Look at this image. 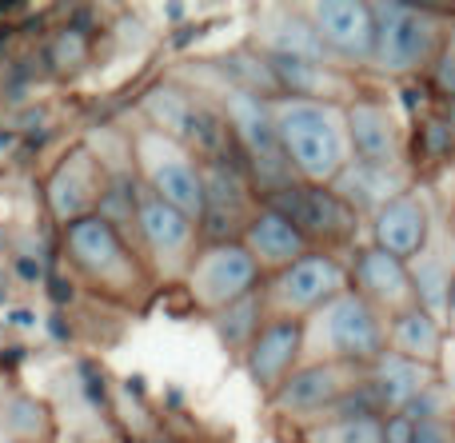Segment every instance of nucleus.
I'll use <instances>...</instances> for the list:
<instances>
[{
	"instance_id": "obj_1",
	"label": "nucleus",
	"mask_w": 455,
	"mask_h": 443,
	"mask_svg": "<svg viewBox=\"0 0 455 443\" xmlns=\"http://www.w3.org/2000/svg\"><path fill=\"white\" fill-rule=\"evenodd\" d=\"M267 104H272L275 136L296 180L328 188L352 160L344 108L328 100H304V96H275Z\"/></svg>"
},
{
	"instance_id": "obj_2",
	"label": "nucleus",
	"mask_w": 455,
	"mask_h": 443,
	"mask_svg": "<svg viewBox=\"0 0 455 443\" xmlns=\"http://www.w3.org/2000/svg\"><path fill=\"white\" fill-rule=\"evenodd\" d=\"M384 352V320L352 288L304 320V364H376Z\"/></svg>"
},
{
	"instance_id": "obj_3",
	"label": "nucleus",
	"mask_w": 455,
	"mask_h": 443,
	"mask_svg": "<svg viewBox=\"0 0 455 443\" xmlns=\"http://www.w3.org/2000/svg\"><path fill=\"white\" fill-rule=\"evenodd\" d=\"M220 116L228 120V132L235 136V144L243 148V160H248V168H251L256 192H264V200L291 188V184H299L288 156H283V148H280L272 104H267L264 96L243 92V88H235V84H220Z\"/></svg>"
},
{
	"instance_id": "obj_4",
	"label": "nucleus",
	"mask_w": 455,
	"mask_h": 443,
	"mask_svg": "<svg viewBox=\"0 0 455 443\" xmlns=\"http://www.w3.org/2000/svg\"><path fill=\"white\" fill-rule=\"evenodd\" d=\"M132 156L152 196L172 204L192 224L204 220V164H196V156L180 140L156 132V128H144L136 132Z\"/></svg>"
},
{
	"instance_id": "obj_5",
	"label": "nucleus",
	"mask_w": 455,
	"mask_h": 443,
	"mask_svg": "<svg viewBox=\"0 0 455 443\" xmlns=\"http://www.w3.org/2000/svg\"><path fill=\"white\" fill-rule=\"evenodd\" d=\"M376 52L371 64L387 76H408L440 52V20L416 4H371Z\"/></svg>"
},
{
	"instance_id": "obj_6",
	"label": "nucleus",
	"mask_w": 455,
	"mask_h": 443,
	"mask_svg": "<svg viewBox=\"0 0 455 443\" xmlns=\"http://www.w3.org/2000/svg\"><path fill=\"white\" fill-rule=\"evenodd\" d=\"M188 296L200 304L204 312H224L235 300L259 292V264L248 256V248L235 240H216L204 252L192 256L188 268Z\"/></svg>"
},
{
	"instance_id": "obj_7",
	"label": "nucleus",
	"mask_w": 455,
	"mask_h": 443,
	"mask_svg": "<svg viewBox=\"0 0 455 443\" xmlns=\"http://www.w3.org/2000/svg\"><path fill=\"white\" fill-rule=\"evenodd\" d=\"M344 292H347L344 264L328 252H307L291 268L275 272L264 304L275 312V320H307L312 312H320L323 304H331Z\"/></svg>"
},
{
	"instance_id": "obj_8",
	"label": "nucleus",
	"mask_w": 455,
	"mask_h": 443,
	"mask_svg": "<svg viewBox=\"0 0 455 443\" xmlns=\"http://www.w3.org/2000/svg\"><path fill=\"white\" fill-rule=\"evenodd\" d=\"M264 208H275L280 216H288L304 240H323V244H344L355 236V224L360 216L344 204L331 188H315V184H291V188L275 192L264 200Z\"/></svg>"
},
{
	"instance_id": "obj_9",
	"label": "nucleus",
	"mask_w": 455,
	"mask_h": 443,
	"mask_svg": "<svg viewBox=\"0 0 455 443\" xmlns=\"http://www.w3.org/2000/svg\"><path fill=\"white\" fill-rule=\"evenodd\" d=\"M64 244L68 256L84 276H92L96 284H112V288H128L136 284V264L128 256L120 232L112 228L104 216H84V220L64 228Z\"/></svg>"
},
{
	"instance_id": "obj_10",
	"label": "nucleus",
	"mask_w": 455,
	"mask_h": 443,
	"mask_svg": "<svg viewBox=\"0 0 455 443\" xmlns=\"http://www.w3.org/2000/svg\"><path fill=\"white\" fill-rule=\"evenodd\" d=\"M304 12L312 20L315 36L331 52V60H352V64L371 60V52H376V16H371V4H360V0H320V4H307Z\"/></svg>"
},
{
	"instance_id": "obj_11",
	"label": "nucleus",
	"mask_w": 455,
	"mask_h": 443,
	"mask_svg": "<svg viewBox=\"0 0 455 443\" xmlns=\"http://www.w3.org/2000/svg\"><path fill=\"white\" fill-rule=\"evenodd\" d=\"M104 164H96V156L88 148H72L60 164L52 168L48 176V212L68 228V224L84 220L100 208V196H104Z\"/></svg>"
},
{
	"instance_id": "obj_12",
	"label": "nucleus",
	"mask_w": 455,
	"mask_h": 443,
	"mask_svg": "<svg viewBox=\"0 0 455 443\" xmlns=\"http://www.w3.org/2000/svg\"><path fill=\"white\" fill-rule=\"evenodd\" d=\"M136 228H140L148 252L156 256L160 272L164 276H188L192 268V236H196V224L184 212H176L172 204L156 200L152 192H144L136 200Z\"/></svg>"
},
{
	"instance_id": "obj_13",
	"label": "nucleus",
	"mask_w": 455,
	"mask_h": 443,
	"mask_svg": "<svg viewBox=\"0 0 455 443\" xmlns=\"http://www.w3.org/2000/svg\"><path fill=\"white\" fill-rule=\"evenodd\" d=\"M355 384L347 364H304L272 392V407L280 415H320L344 399V392Z\"/></svg>"
},
{
	"instance_id": "obj_14",
	"label": "nucleus",
	"mask_w": 455,
	"mask_h": 443,
	"mask_svg": "<svg viewBox=\"0 0 455 443\" xmlns=\"http://www.w3.org/2000/svg\"><path fill=\"white\" fill-rule=\"evenodd\" d=\"M347 148L363 164H403V128L384 100H355L344 108Z\"/></svg>"
},
{
	"instance_id": "obj_15",
	"label": "nucleus",
	"mask_w": 455,
	"mask_h": 443,
	"mask_svg": "<svg viewBox=\"0 0 455 443\" xmlns=\"http://www.w3.org/2000/svg\"><path fill=\"white\" fill-rule=\"evenodd\" d=\"M304 356V320H267L248 348V376L259 392L272 396Z\"/></svg>"
},
{
	"instance_id": "obj_16",
	"label": "nucleus",
	"mask_w": 455,
	"mask_h": 443,
	"mask_svg": "<svg viewBox=\"0 0 455 443\" xmlns=\"http://www.w3.org/2000/svg\"><path fill=\"white\" fill-rule=\"evenodd\" d=\"M256 44L272 60H304V64H328L331 52L315 36L307 12L299 8H264L256 12Z\"/></svg>"
},
{
	"instance_id": "obj_17",
	"label": "nucleus",
	"mask_w": 455,
	"mask_h": 443,
	"mask_svg": "<svg viewBox=\"0 0 455 443\" xmlns=\"http://www.w3.org/2000/svg\"><path fill=\"white\" fill-rule=\"evenodd\" d=\"M256 216L251 208V192L243 172L232 160H208L204 164V228L212 236H232L235 228H248Z\"/></svg>"
},
{
	"instance_id": "obj_18",
	"label": "nucleus",
	"mask_w": 455,
	"mask_h": 443,
	"mask_svg": "<svg viewBox=\"0 0 455 443\" xmlns=\"http://www.w3.org/2000/svg\"><path fill=\"white\" fill-rule=\"evenodd\" d=\"M371 240L376 248H384L395 260H416L432 240V216H427V200L416 192H403L400 200H392L387 208H379L371 216Z\"/></svg>"
},
{
	"instance_id": "obj_19",
	"label": "nucleus",
	"mask_w": 455,
	"mask_h": 443,
	"mask_svg": "<svg viewBox=\"0 0 455 443\" xmlns=\"http://www.w3.org/2000/svg\"><path fill=\"white\" fill-rule=\"evenodd\" d=\"M355 216H376L392 200L408 192V164H363V160H347L344 172L328 184Z\"/></svg>"
},
{
	"instance_id": "obj_20",
	"label": "nucleus",
	"mask_w": 455,
	"mask_h": 443,
	"mask_svg": "<svg viewBox=\"0 0 455 443\" xmlns=\"http://www.w3.org/2000/svg\"><path fill=\"white\" fill-rule=\"evenodd\" d=\"M355 292H360L371 308L379 304V308H387L392 316H403V312L419 308L408 264L387 256L384 248H376V244L355 256Z\"/></svg>"
},
{
	"instance_id": "obj_21",
	"label": "nucleus",
	"mask_w": 455,
	"mask_h": 443,
	"mask_svg": "<svg viewBox=\"0 0 455 443\" xmlns=\"http://www.w3.org/2000/svg\"><path fill=\"white\" fill-rule=\"evenodd\" d=\"M240 244L248 248V256L259 268L283 272L296 260L307 256V240L288 216H280L275 208H256V216L248 220V228L240 232Z\"/></svg>"
},
{
	"instance_id": "obj_22",
	"label": "nucleus",
	"mask_w": 455,
	"mask_h": 443,
	"mask_svg": "<svg viewBox=\"0 0 455 443\" xmlns=\"http://www.w3.org/2000/svg\"><path fill=\"white\" fill-rule=\"evenodd\" d=\"M427 388H432V368L395 356L392 348L371 364V392H376V404L387 407V412H395V415L408 412Z\"/></svg>"
},
{
	"instance_id": "obj_23",
	"label": "nucleus",
	"mask_w": 455,
	"mask_h": 443,
	"mask_svg": "<svg viewBox=\"0 0 455 443\" xmlns=\"http://www.w3.org/2000/svg\"><path fill=\"white\" fill-rule=\"evenodd\" d=\"M392 352L403 360H416V364L432 368L443 352V328L440 316L424 308H411L403 316H392Z\"/></svg>"
},
{
	"instance_id": "obj_24",
	"label": "nucleus",
	"mask_w": 455,
	"mask_h": 443,
	"mask_svg": "<svg viewBox=\"0 0 455 443\" xmlns=\"http://www.w3.org/2000/svg\"><path fill=\"white\" fill-rule=\"evenodd\" d=\"M144 112H148L156 132L172 136V140H180L184 148H188L192 124H196V116H200V100H192V96L176 84H160L144 96Z\"/></svg>"
},
{
	"instance_id": "obj_25",
	"label": "nucleus",
	"mask_w": 455,
	"mask_h": 443,
	"mask_svg": "<svg viewBox=\"0 0 455 443\" xmlns=\"http://www.w3.org/2000/svg\"><path fill=\"white\" fill-rule=\"evenodd\" d=\"M408 272H411V288H416V304H419V308L432 312V316L448 308V292H451L455 268H451V260L440 252V248H432V240H427L424 252L408 264Z\"/></svg>"
},
{
	"instance_id": "obj_26",
	"label": "nucleus",
	"mask_w": 455,
	"mask_h": 443,
	"mask_svg": "<svg viewBox=\"0 0 455 443\" xmlns=\"http://www.w3.org/2000/svg\"><path fill=\"white\" fill-rule=\"evenodd\" d=\"M259 312H264V296L259 292L243 296V300H235L232 308L216 312L212 328H216V336H220L224 348H232V352H248L251 348V340L259 336Z\"/></svg>"
},
{
	"instance_id": "obj_27",
	"label": "nucleus",
	"mask_w": 455,
	"mask_h": 443,
	"mask_svg": "<svg viewBox=\"0 0 455 443\" xmlns=\"http://www.w3.org/2000/svg\"><path fill=\"white\" fill-rule=\"evenodd\" d=\"M307 443H384V423L376 415H339L307 431Z\"/></svg>"
},
{
	"instance_id": "obj_28",
	"label": "nucleus",
	"mask_w": 455,
	"mask_h": 443,
	"mask_svg": "<svg viewBox=\"0 0 455 443\" xmlns=\"http://www.w3.org/2000/svg\"><path fill=\"white\" fill-rule=\"evenodd\" d=\"M419 136H424V152H427V156H448V152L455 148L451 120H427V124L419 128Z\"/></svg>"
},
{
	"instance_id": "obj_29",
	"label": "nucleus",
	"mask_w": 455,
	"mask_h": 443,
	"mask_svg": "<svg viewBox=\"0 0 455 443\" xmlns=\"http://www.w3.org/2000/svg\"><path fill=\"white\" fill-rule=\"evenodd\" d=\"M435 84H440L448 96H455V40L435 56Z\"/></svg>"
},
{
	"instance_id": "obj_30",
	"label": "nucleus",
	"mask_w": 455,
	"mask_h": 443,
	"mask_svg": "<svg viewBox=\"0 0 455 443\" xmlns=\"http://www.w3.org/2000/svg\"><path fill=\"white\" fill-rule=\"evenodd\" d=\"M80 52H84V40H80V32H64V36L56 40V64H60V68L76 64Z\"/></svg>"
},
{
	"instance_id": "obj_31",
	"label": "nucleus",
	"mask_w": 455,
	"mask_h": 443,
	"mask_svg": "<svg viewBox=\"0 0 455 443\" xmlns=\"http://www.w3.org/2000/svg\"><path fill=\"white\" fill-rule=\"evenodd\" d=\"M411 443H455V431L443 420L416 423V439H411Z\"/></svg>"
},
{
	"instance_id": "obj_32",
	"label": "nucleus",
	"mask_w": 455,
	"mask_h": 443,
	"mask_svg": "<svg viewBox=\"0 0 455 443\" xmlns=\"http://www.w3.org/2000/svg\"><path fill=\"white\" fill-rule=\"evenodd\" d=\"M411 439H416V423L408 415H392L384 423V443H411Z\"/></svg>"
},
{
	"instance_id": "obj_33",
	"label": "nucleus",
	"mask_w": 455,
	"mask_h": 443,
	"mask_svg": "<svg viewBox=\"0 0 455 443\" xmlns=\"http://www.w3.org/2000/svg\"><path fill=\"white\" fill-rule=\"evenodd\" d=\"M443 320H448V328L455 332V280H451V292H448V308H443Z\"/></svg>"
},
{
	"instance_id": "obj_34",
	"label": "nucleus",
	"mask_w": 455,
	"mask_h": 443,
	"mask_svg": "<svg viewBox=\"0 0 455 443\" xmlns=\"http://www.w3.org/2000/svg\"><path fill=\"white\" fill-rule=\"evenodd\" d=\"M451 132H455V112H451Z\"/></svg>"
},
{
	"instance_id": "obj_35",
	"label": "nucleus",
	"mask_w": 455,
	"mask_h": 443,
	"mask_svg": "<svg viewBox=\"0 0 455 443\" xmlns=\"http://www.w3.org/2000/svg\"><path fill=\"white\" fill-rule=\"evenodd\" d=\"M451 40H455V36H451Z\"/></svg>"
}]
</instances>
